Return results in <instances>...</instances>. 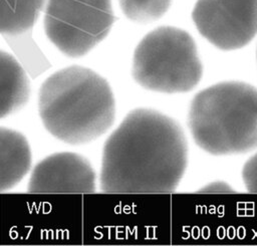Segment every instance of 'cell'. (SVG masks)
Instances as JSON below:
<instances>
[{
	"instance_id": "obj_5",
	"label": "cell",
	"mask_w": 257,
	"mask_h": 246,
	"mask_svg": "<svg viewBox=\"0 0 257 246\" xmlns=\"http://www.w3.org/2000/svg\"><path fill=\"white\" fill-rule=\"evenodd\" d=\"M43 28L65 56L86 55L109 33L115 16L111 0H47Z\"/></svg>"
},
{
	"instance_id": "obj_13",
	"label": "cell",
	"mask_w": 257,
	"mask_h": 246,
	"mask_svg": "<svg viewBox=\"0 0 257 246\" xmlns=\"http://www.w3.org/2000/svg\"><path fill=\"white\" fill-rule=\"evenodd\" d=\"M198 193H205V194H224V193H234L235 190L224 181H215L206 186L202 187L197 191Z\"/></svg>"
},
{
	"instance_id": "obj_12",
	"label": "cell",
	"mask_w": 257,
	"mask_h": 246,
	"mask_svg": "<svg viewBox=\"0 0 257 246\" xmlns=\"http://www.w3.org/2000/svg\"><path fill=\"white\" fill-rule=\"evenodd\" d=\"M242 179L248 192L257 193V153L244 164Z\"/></svg>"
},
{
	"instance_id": "obj_10",
	"label": "cell",
	"mask_w": 257,
	"mask_h": 246,
	"mask_svg": "<svg viewBox=\"0 0 257 246\" xmlns=\"http://www.w3.org/2000/svg\"><path fill=\"white\" fill-rule=\"evenodd\" d=\"M47 0H0V34L19 35L33 27Z\"/></svg>"
},
{
	"instance_id": "obj_6",
	"label": "cell",
	"mask_w": 257,
	"mask_h": 246,
	"mask_svg": "<svg viewBox=\"0 0 257 246\" xmlns=\"http://www.w3.org/2000/svg\"><path fill=\"white\" fill-rule=\"evenodd\" d=\"M192 19L215 47L240 49L257 34V0H197Z\"/></svg>"
},
{
	"instance_id": "obj_2",
	"label": "cell",
	"mask_w": 257,
	"mask_h": 246,
	"mask_svg": "<svg viewBox=\"0 0 257 246\" xmlns=\"http://www.w3.org/2000/svg\"><path fill=\"white\" fill-rule=\"evenodd\" d=\"M38 113L45 130L68 145H83L113 125L115 98L107 80L94 70L71 65L50 74L38 91Z\"/></svg>"
},
{
	"instance_id": "obj_7",
	"label": "cell",
	"mask_w": 257,
	"mask_h": 246,
	"mask_svg": "<svg viewBox=\"0 0 257 246\" xmlns=\"http://www.w3.org/2000/svg\"><path fill=\"white\" fill-rule=\"evenodd\" d=\"M29 193H95L96 173L90 162L72 152L51 154L31 170Z\"/></svg>"
},
{
	"instance_id": "obj_3",
	"label": "cell",
	"mask_w": 257,
	"mask_h": 246,
	"mask_svg": "<svg viewBox=\"0 0 257 246\" xmlns=\"http://www.w3.org/2000/svg\"><path fill=\"white\" fill-rule=\"evenodd\" d=\"M196 143L215 156L248 153L257 148V88L243 81H222L199 91L188 111Z\"/></svg>"
},
{
	"instance_id": "obj_8",
	"label": "cell",
	"mask_w": 257,
	"mask_h": 246,
	"mask_svg": "<svg viewBox=\"0 0 257 246\" xmlns=\"http://www.w3.org/2000/svg\"><path fill=\"white\" fill-rule=\"evenodd\" d=\"M31 165V149L25 136L0 127V193L16 187L28 174Z\"/></svg>"
},
{
	"instance_id": "obj_11",
	"label": "cell",
	"mask_w": 257,
	"mask_h": 246,
	"mask_svg": "<svg viewBox=\"0 0 257 246\" xmlns=\"http://www.w3.org/2000/svg\"><path fill=\"white\" fill-rule=\"evenodd\" d=\"M118 4L128 20L147 24L162 18L170 9L172 0H118Z\"/></svg>"
},
{
	"instance_id": "obj_1",
	"label": "cell",
	"mask_w": 257,
	"mask_h": 246,
	"mask_svg": "<svg viewBox=\"0 0 257 246\" xmlns=\"http://www.w3.org/2000/svg\"><path fill=\"white\" fill-rule=\"evenodd\" d=\"M188 144L174 118L132 109L105 140L99 188L103 193H172L187 168Z\"/></svg>"
},
{
	"instance_id": "obj_9",
	"label": "cell",
	"mask_w": 257,
	"mask_h": 246,
	"mask_svg": "<svg viewBox=\"0 0 257 246\" xmlns=\"http://www.w3.org/2000/svg\"><path fill=\"white\" fill-rule=\"evenodd\" d=\"M31 94L30 80L20 62L0 49V118L21 109Z\"/></svg>"
},
{
	"instance_id": "obj_4",
	"label": "cell",
	"mask_w": 257,
	"mask_h": 246,
	"mask_svg": "<svg viewBox=\"0 0 257 246\" xmlns=\"http://www.w3.org/2000/svg\"><path fill=\"white\" fill-rule=\"evenodd\" d=\"M202 75L196 42L184 29L157 27L141 39L134 51L132 76L146 89L170 94L188 92Z\"/></svg>"
},
{
	"instance_id": "obj_14",
	"label": "cell",
	"mask_w": 257,
	"mask_h": 246,
	"mask_svg": "<svg viewBox=\"0 0 257 246\" xmlns=\"http://www.w3.org/2000/svg\"><path fill=\"white\" fill-rule=\"evenodd\" d=\"M256 56H257V51H256Z\"/></svg>"
}]
</instances>
